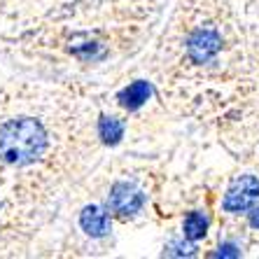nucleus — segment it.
<instances>
[{
    "mask_svg": "<svg viewBox=\"0 0 259 259\" xmlns=\"http://www.w3.org/2000/svg\"><path fill=\"white\" fill-rule=\"evenodd\" d=\"M259 199V180L252 175H243L234 182L224 196V208L229 212H243L252 208V203Z\"/></svg>",
    "mask_w": 259,
    "mask_h": 259,
    "instance_id": "nucleus-2",
    "label": "nucleus"
},
{
    "mask_svg": "<svg viewBox=\"0 0 259 259\" xmlns=\"http://www.w3.org/2000/svg\"><path fill=\"white\" fill-rule=\"evenodd\" d=\"M110 205H112V210L124 215V217L133 215V212H138L140 205H143V194H140L136 187L126 185V182H121V185H115V189H112Z\"/></svg>",
    "mask_w": 259,
    "mask_h": 259,
    "instance_id": "nucleus-3",
    "label": "nucleus"
},
{
    "mask_svg": "<svg viewBox=\"0 0 259 259\" xmlns=\"http://www.w3.org/2000/svg\"><path fill=\"white\" fill-rule=\"evenodd\" d=\"M220 47V40H217L215 33L210 30H203V33H196V35L189 40V54L194 61H208Z\"/></svg>",
    "mask_w": 259,
    "mask_h": 259,
    "instance_id": "nucleus-4",
    "label": "nucleus"
},
{
    "mask_svg": "<svg viewBox=\"0 0 259 259\" xmlns=\"http://www.w3.org/2000/svg\"><path fill=\"white\" fill-rule=\"evenodd\" d=\"M98 133H101L103 143L115 145V143H119L121 133H124V126H121V121L115 119V117H103L101 124H98Z\"/></svg>",
    "mask_w": 259,
    "mask_h": 259,
    "instance_id": "nucleus-7",
    "label": "nucleus"
},
{
    "mask_svg": "<svg viewBox=\"0 0 259 259\" xmlns=\"http://www.w3.org/2000/svg\"><path fill=\"white\" fill-rule=\"evenodd\" d=\"M79 222H82V229L87 231L89 236H105L110 229V220L108 215L96 208V205H89L82 210V217H79Z\"/></svg>",
    "mask_w": 259,
    "mask_h": 259,
    "instance_id": "nucleus-5",
    "label": "nucleus"
},
{
    "mask_svg": "<svg viewBox=\"0 0 259 259\" xmlns=\"http://www.w3.org/2000/svg\"><path fill=\"white\" fill-rule=\"evenodd\" d=\"M147 98H150V84L147 82H133L128 89H124L119 94V103L128 110L140 108Z\"/></svg>",
    "mask_w": 259,
    "mask_h": 259,
    "instance_id": "nucleus-6",
    "label": "nucleus"
},
{
    "mask_svg": "<svg viewBox=\"0 0 259 259\" xmlns=\"http://www.w3.org/2000/svg\"><path fill=\"white\" fill-rule=\"evenodd\" d=\"M238 250H236L234 245H224V247H220V252H217V257H238Z\"/></svg>",
    "mask_w": 259,
    "mask_h": 259,
    "instance_id": "nucleus-9",
    "label": "nucleus"
},
{
    "mask_svg": "<svg viewBox=\"0 0 259 259\" xmlns=\"http://www.w3.org/2000/svg\"><path fill=\"white\" fill-rule=\"evenodd\" d=\"M250 224H252V227H257V229H259V208H254V210L250 212Z\"/></svg>",
    "mask_w": 259,
    "mask_h": 259,
    "instance_id": "nucleus-10",
    "label": "nucleus"
},
{
    "mask_svg": "<svg viewBox=\"0 0 259 259\" xmlns=\"http://www.w3.org/2000/svg\"><path fill=\"white\" fill-rule=\"evenodd\" d=\"M45 150V133L33 119H14L0 128V157L10 163H28Z\"/></svg>",
    "mask_w": 259,
    "mask_h": 259,
    "instance_id": "nucleus-1",
    "label": "nucleus"
},
{
    "mask_svg": "<svg viewBox=\"0 0 259 259\" xmlns=\"http://www.w3.org/2000/svg\"><path fill=\"white\" fill-rule=\"evenodd\" d=\"M205 229H208L205 215H201V212H189L187 220H185V236L192 238V241H196V238H201V236L205 234Z\"/></svg>",
    "mask_w": 259,
    "mask_h": 259,
    "instance_id": "nucleus-8",
    "label": "nucleus"
}]
</instances>
